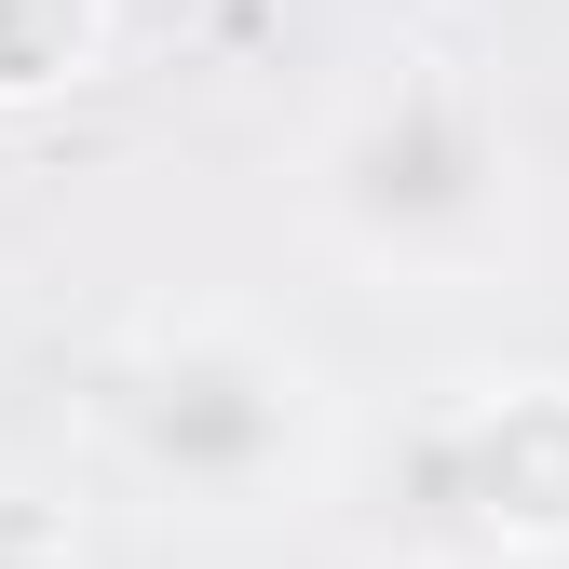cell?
<instances>
[{
  "mask_svg": "<svg viewBox=\"0 0 569 569\" xmlns=\"http://www.w3.org/2000/svg\"><path fill=\"white\" fill-rule=\"evenodd\" d=\"M96 448L177 529H271V516H312L339 475V380L271 312L163 299L96 367Z\"/></svg>",
  "mask_w": 569,
  "mask_h": 569,
  "instance_id": "6da1fadb",
  "label": "cell"
},
{
  "mask_svg": "<svg viewBox=\"0 0 569 569\" xmlns=\"http://www.w3.org/2000/svg\"><path fill=\"white\" fill-rule=\"evenodd\" d=\"M380 542L420 569H529L569 556V367L448 380L380 448Z\"/></svg>",
  "mask_w": 569,
  "mask_h": 569,
  "instance_id": "3957f363",
  "label": "cell"
},
{
  "mask_svg": "<svg viewBox=\"0 0 569 569\" xmlns=\"http://www.w3.org/2000/svg\"><path fill=\"white\" fill-rule=\"evenodd\" d=\"M299 218L339 271L393 284V299H475L529 258V150L516 109L475 82L461 54H393L352 82L312 150H299Z\"/></svg>",
  "mask_w": 569,
  "mask_h": 569,
  "instance_id": "7a4b0ae2",
  "label": "cell"
},
{
  "mask_svg": "<svg viewBox=\"0 0 569 569\" xmlns=\"http://www.w3.org/2000/svg\"><path fill=\"white\" fill-rule=\"evenodd\" d=\"M0 569H82V542H68V516L41 502L28 475H0Z\"/></svg>",
  "mask_w": 569,
  "mask_h": 569,
  "instance_id": "5b68a950",
  "label": "cell"
},
{
  "mask_svg": "<svg viewBox=\"0 0 569 569\" xmlns=\"http://www.w3.org/2000/svg\"><path fill=\"white\" fill-rule=\"evenodd\" d=\"M109 54V0H0V122L82 96Z\"/></svg>",
  "mask_w": 569,
  "mask_h": 569,
  "instance_id": "277c9868",
  "label": "cell"
}]
</instances>
